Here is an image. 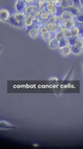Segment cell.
<instances>
[{"mask_svg": "<svg viewBox=\"0 0 83 149\" xmlns=\"http://www.w3.org/2000/svg\"><path fill=\"white\" fill-rule=\"evenodd\" d=\"M79 1H80L81 6H83V0H79Z\"/></svg>", "mask_w": 83, "mask_h": 149, "instance_id": "28", "label": "cell"}, {"mask_svg": "<svg viewBox=\"0 0 83 149\" xmlns=\"http://www.w3.org/2000/svg\"><path fill=\"white\" fill-rule=\"evenodd\" d=\"M59 52L62 54L63 56H68L71 54V46H65V47H62V48H59Z\"/></svg>", "mask_w": 83, "mask_h": 149, "instance_id": "12", "label": "cell"}, {"mask_svg": "<svg viewBox=\"0 0 83 149\" xmlns=\"http://www.w3.org/2000/svg\"><path fill=\"white\" fill-rule=\"evenodd\" d=\"M15 19V21L18 22L19 24L21 25V27L25 26V20L27 16L24 14V12H17L14 15H12Z\"/></svg>", "mask_w": 83, "mask_h": 149, "instance_id": "1", "label": "cell"}, {"mask_svg": "<svg viewBox=\"0 0 83 149\" xmlns=\"http://www.w3.org/2000/svg\"><path fill=\"white\" fill-rule=\"evenodd\" d=\"M61 19H62L63 21H67V20H71V19H74V16L71 14L68 10H64L62 12V15L60 16Z\"/></svg>", "mask_w": 83, "mask_h": 149, "instance_id": "9", "label": "cell"}, {"mask_svg": "<svg viewBox=\"0 0 83 149\" xmlns=\"http://www.w3.org/2000/svg\"><path fill=\"white\" fill-rule=\"evenodd\" d=\"M29 36L31 38H37L39 36H40V31H39V29L37 28H33V29H31L29 32Z\"/></svg>", "mask_w": 83, "mask_h": 149, "instance_id": "13", "label": "cell"}, {"mask_svg": "<svg viewBox=\"0 0 83 149\" xmlns=\"http://www.w3.org/2000/svg\"><path fill=\"white\" fill-rule=\"evenodd\" d=\"M0 17H1V21L6 22L10 17V11L6 9H2L0 11Z\"/></svg>", "mask_w": 83, "mask_h": 149, "instance_id": "6", "label": "cell"}, {"mask_svg": "<svg viewBox=\"0 0 83 149\" xmlns=\"http://www.w3.org/2000/svg\"><path fill=\"white\" fill-rule=\"evenodd\" d=\"M74 79V66L71 68V70H69L68 73L62 79V81H72Z\"/></svg>", "mask_w": 83, "mask_h": 149, "instance_id": "15", "label": "cell"}, {"mask_svg": "<svg viewBox=\"0 0 83 149\" xmlns=\"http://www.w3.org/2000/svg\"><path fill=\"white\" fill-rule=\"evenodd\" d=\"M71 36H72V33H71V30H68V31H67L65 33V35H64V37H65V38H71Z\"/></svg>", "mask_w": 83, "mask_h": 149, "instance_id": "24", "label": "cell"}, {"mask_svg": "<svg viewBox=\"0 0 83 149\" xmlns=\"http://www.w3.org/2000/svg\"><path fill=\"white\" fill-rule=\"evenodd\" d=\"M79 36H80V39L83 42V34H82V35H79Z\"/></svg>", "mask_w": 83, "mask_h": 149, "instance_id": "29", "label": "cell"}, {"mask_svg": "<svg viewBox=\"0 0 83 149\" xmlns=\"http://www.w3.org/2000/svg\"><path fill=\"white\" fill-rule=\"evenodd\" d=\"M64 34H65V33H62V31H58V32H56V34H55V38H56V39L59 40V39H61L62 38H63V37H64Z\"/></svg>", "mask_w": 83, "mask_h": 149, "instance_id": "22", "label": "cell"}, {"mask_svg": "<svg viewBox=\"0 0 83 149\" xmlns=\"http://www.w3.org/2000/svg\"><path fill=\"white\" fill-rule=\"evenodd\" d=\"M75 21L78 22H81V23H83V13L80 14L79 15L74 16V18Z\"/></svg>", "mask_w": 83, "mask_h": 149, "instance_id": "21", "label": "cell"}, {"mask_svg": "<svg viewBox=\"0 0 83 149\" xmlns=\"http://www.w3.org/2000/svg\"><path fill=\"white\" fill-rule=\"evenodd\" d=\"M0 128L2 130H9V129H18V127L17 125H12L11 123L6 120H1L0 123Z\"/></svg>", "mask_w": 83, "mask_h": 149, "instance_id": "2", "label": "cell"}, {"mask_svg": "<svg viewBox=\"0 0 83 149\" xmlns=\"http://www.w3.org/2000/svg\"><path fill=\"white\" fill-rule=\"evenodd\" d=\"M82 11H83V6H82Z\"/></svg>", "mask_w": 83, "mask_h": 149, "instance_id": "32", "label": "cell"}, {"mask_svg": "<svg viewBox=\"0 0 83 149\" xmlns=\"http://www.w3.org/2000/svg\"><path fill=\"white\" fill-rule=\"evenodd\" d=\"M46 10L49 13L51 16L56 15L57 13V6L51 3V2H48L46 4Z\"/></svg>", "mask_w": 83, "mask_h": 149, "instance_id": "5", "label": "cell"}, {"mask_svg": "<svg viewBox=\"0 0 83 149\" xmlns=\"http://www.w3.org/2000/svg\"><path fill=\"white\" fill-rule=\"evenodd\" d=\"M49 81H59V79L58 78H56V77H51L50 79H49Z\"/></svg>", "mask_w": 83, "mask_h": 149, "instance_id": "26", "label": "cell"}, {"mask_svg": "<svg viewBox=\"0 0 83 149\" xmlns=\"http://www.w3.org/2000/svg\"><path fill=\"white\" fill-rule=\"evenodd\" d=\"M39 31H40V34H45V33H47V32H48V30H47V28L46 26H45V25H43V26H40V27H39Z\"/></svg>", "mask_w": 83, "mask_h": 149, "instance_id": "19", "label": "cell"}, {"mask_svg": "<svg viewBox=\"0 0 83 149\" xmlns=\"http://www.w3.org/2000/svg\"><path fill=\"white\" fill-rule=\"evenodd\" d=\"M82 66H83V59L82 60Z\"/></svg>", "mask_w": 83, "mask_h": 149, "instance_id": "31", "label": "cell"}, {"mask_svg": "<svg viewBox=\"0 0 83 149\" xmlns=\"http://www.w3.org/2000/svg\"><path fill=\"white\" fill-rule=\"evenodd\" d=\"M66 10H68L74 16H78L80 14H82V10H81L80 7L78 6H74V5H70V6L65 7Z\"/></svg>", "mask_w": 83, "mask_h": 149, "instance_id": "4", "label": "cell"}, {"mask_svg": "<svg viewBox=\"0 0 83 149\" xmlns=\"http://www.w3.org/2000/svg\"><path fill=\"white\" fill-rule=\"evenodd\" d=\"M39 16H40V18H41L43 21L45 22H46V21H48V19L50 18L51 15L47 12L46 10H42Z\"/></svg>", "mask_w": 83, "mask_h": 149, "instance_id": "10", "label": "cell"}, {"mask_svg": "<svg viewBox=\"0 0 83 149\" xmlns=\"http://www.w3.org/2000/svg\"><path fill=\"white\" fill-rule=\"evenodd\" d=\"M78 40H80V36L79 35H76V36H71V38H69V45L70 46H74L75 43L77 42Z\"/></svg>", "mask_w": 83, "mask_h": 149, "instance_id": "17", "label": "cell"}, {"mask_svg": "<svg viewBox=\"0 0 83 149\" xmlns=\"http://www.w3.org/2000/svg\"><path fill=\"white\" fill-rule=\"evenodd\" d=\"M71 2L73 3V5L74 6H78V7H80L81 5H80V1L79 0H71ZM82 7V6H81Z\"/></svg>", "mask_w": 83, "mask_h": 149, "instance_id": "23", "label": "cell"}, {"mask_svg": "<svg viewBox=\"0 0 83 149\" xmlns=\"http://www.w3.org/2000/svg\"><path fill=\"white\" fill-rule=\"evenodd\" d=\"M71 32L72 33V36H76V35H79V30L78 26H74L71 30Z\"/></svg>", "mask_w": 83, "mask_h": 149, "instance_id": "20", "label": "cell"}, {"mask_svg": "<svg viewBox=\"0 0 83 149\" xmlns=\"http://www.w3.org/2000/svg\"><path fill=\"white\" fill-rule=\"evenodd\" d=\"M37 9H39V8H37V6H35V5H29V6H27L25 7V9L24 10V14L26 16L29 15L33 14L36 10Z\"/></svg>", "mask_w": 83, "mask_h": 149, "instance_id": "8", "label": "cell"}, {"mask_svg": "<svg viewBox=\"0 0 83 149\" xmlns=\"http://www.w3.org/2000/svg\"><path fill=\"white\" fill-rule=\"evenodd\" d=\"M71 52L74 54H80L82 53H83V48L80 47V46H77V45H74L71 46Z\"/></svg>", "mask_w": 83, "mask_h": 149, "instance_id": "14", "label": "cell"}, {"mask_svg": "<svg viewBox=\"0 0 83 149\" xmlns=\"http://www.w3.org/2000/svg\"><path fill=\"white\" fill-rule=\"evenodd\" d=\"M25 1L27 3H32L33 1H34V0H25Z\"/></svg>", "mask_w": 83, "mask_h": 149, "instance_id": "27", "label": "cell"}, {"mask_svg": "<svg viewBox=\"0 0 83 149\" xmlns=\"http://www.w3.org/2000/svg\"><path fill=\"white\" fill-rule=\"evenodd\" d=\"M49 47L51 49H58L59 47V40L56 39V38H52L49 42Z\"/></svg>", "mask_w": 83, "mask_h": 149, "instance_id": "11", "label": "cell"}, {"mask_svg": "<svg viewBox=\"0 0 83 149\" xmlns=\"http://www.w3.org/2000/svg\"><path fill=\"white\" fill-rule=\"evenodd\" d=\"M27 6V3L25 0H17L15 3V10L17 12H24Z\"/></svg>", "mask_w": 83, "mask_h": 149, "instance_id": "3", "label": "cell"}, {"mask_svg": "<svg viewBox=\"0 0 83 149\" xmlns=\"http://www.w3.org/2000/svg\"><path fill=\"white\" fill-rule=\"evenodd\" d=\"M45 1H46L47 3H48V2H51V0H45Z\"/></svg>", "mask_w": 83, "mask_h": 149, "instance_id": "30", "label": "cell"}, {"mask_svg": "<svg viewBox=\"0 0 83 149\" xmlns=\"http://www.w3.org/2000/svg\"><path fill=\"white\" fill-rule=\"evenodd\" d=\"M59 48H62V47H65V46H69L68 38H65V37H63V38H62L61 39H59Z\"/></svg>", "mask_w": 83, "mask_h": 149, "instance_id": "16", "label": "cell"}, {"mask_svg": "<svg viewBox=\"0 0 83 149\" xmlns=\"http://www.w3.org/2000/svg\"><path fill=\"white\" fill-rule=\"evenodd\" d=\"M62 27H64L67 30H71L72 28H74L75 26V22H74V19L71 20H67V21L63 22V23L62 24Z\"/></svg>", "mask_w": 83, "mask_h": 149, "instance_id": "7", "label": "cell"}, {"mask_svg": "<svg viewBox=\"0 0 83 149\" xmlns=\"http://www.w3.org/2000/svg\"><path fill=\"white\" fill-rule=\"evenodd\" d=\"M78 30H79V35L83 34V24L78 26Z\"/></svg>", "mask_w": 83, "mask_h": 149, "instance_id": "25", "label": "cell"}, {"mask_svg": "<svg viewBox=\"0 0 83 149\" xmlns=\"http://www.w3.org/2000/svg\"><path fill=\"white\" fill-rule=\"evenodd\" d=\"M52 37H53V34L51 33H50L49 31L47 32V33H45V34H43L42 35V38H43V39L45 40V41H47V42H50L51 40L52 39Z\"/></svg>", "mask_w": 83, "mask_h": 149, "instance_id": "18", "label": "cell"}]
</instances>
